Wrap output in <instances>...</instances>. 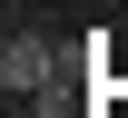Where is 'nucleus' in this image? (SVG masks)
Returning a JSON list of instances; mask_svg holds the SVG:
<instances>
[{
	"label": "nucleus",
	"instance_id": "obj_1",
	"mask_svg": "<svg viewBox=\"0 0 128 118\" xmlns=\"http://www.w3.org/2000/svg\"><path fill=\"white\" fill-rule=\"evenodd\" d=\"M0 89H10V99H49V89H59V39L10 30L0 39Z\"/></svg>",
	"mask_w": 128,
	"mask_h": 118
}]
</instances>
